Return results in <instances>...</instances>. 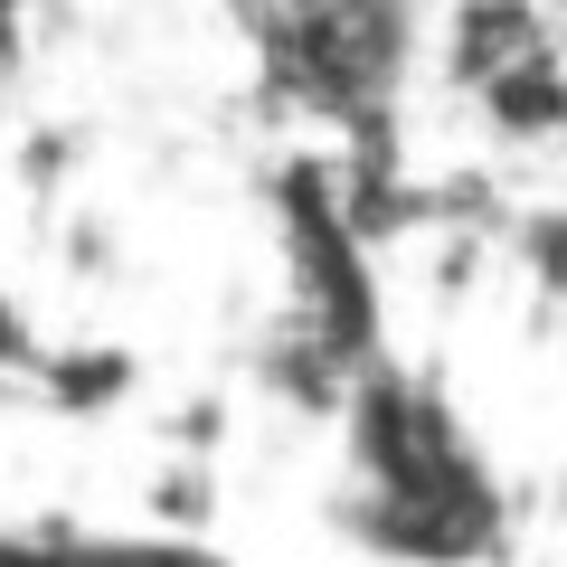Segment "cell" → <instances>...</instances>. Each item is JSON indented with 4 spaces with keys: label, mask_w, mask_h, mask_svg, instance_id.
<instances>
[{
    "label": "cell",
    "mask_w": 567,
    "mask_h": 567,
    "mask_svg": "<svg viewBox=\"0 0 567 567\" xmlns=\"http://www.w3.org/2000/svg\"><path fill=\"white\" fill-rule=\"evenodd\" d=\"M350 398V464H360V492H350V529L388 558L416 567H464L502 539V483H492L483 445L464 435L445 398L406 369L369 360Z\"/></svg>",
    "instance_id": "1"
},
{
    "label": "cell",
    "mask_w": 567,
    "mask_h": 567,
    "mask_svg": "<svg viewBox=\"0 0 567 567\" xmlns=\"http://www.w3.org/2000/svg\"><path fill=\"white\" fill-rule=\"evenodd\" d=\"M256 20L284 95L331 123H388L425 66V0H265Z\"/></svg>",
    "instance_id": "2"
},
{
    "label": "cell",
    "mask_w": 567,
    "mask_h": 567,
    "mask_svg": "<svg viewBox=\"0 0 567 567\" xmlns=\"http://www.w3.org/2000/svg\"><path fill=\"white\" fill-rule=\"evenodd\" d=\"M520 246H529V265H539V284H548V303L567 312V199H548V208H529V227H520Z\"/></svg>",
    "instance_id": "3"
}]
</instances>
